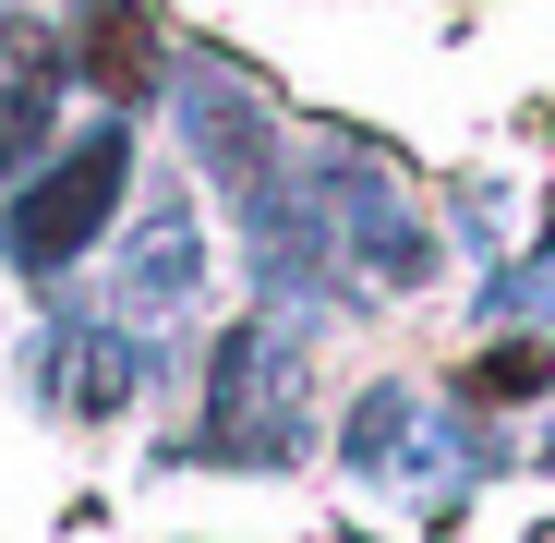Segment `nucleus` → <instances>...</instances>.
Instances as JSON below:
<instances>
[{
  "mask_svg": "<svg viewBox=\"0 0 555 543\" xmlns=\"http://www.w3.org/2000/svg\"><path fill=\"white\" fill-rule=\"evenodd\" d=\"M121 194H133V133H121V121H85L25 194L0 206V254H13L25 279H61V266L98 254V230L121 218Z\"/></svg>",
  "mask_w": 555,
  "mask_h": 543,
  "instance_id": "f257e3e1",
  "label": "nucleus"
},
{
  "mask_svg": "<svg viewBox=\"0 0 555 543\" xmlns=\"http://www.w3.org/2000/svg\"><path fill=\"white\" fill-rule=\"evenodd\" d=\"M206 290V230H194V194L181 181H157L133 242H121V314H181Z\"/></svg>",
  "mask_w": 555,
  "mask_h": 543,
  "instance_id": "f03ea898",
  "label": "nucleus"
},
{
  "mask_svg": "<svg viewBox=\"0 0 555 543\" xmlns=\"http://www.w3.org/2000/svg\"><path fill=\"white\" fill-rule=\"evenodd\" d=\"M543 375H555V350H543V338H507V350L472 362V399H519V387H543Z\"/></svg>",
  "mask_w": 555,
  "mask_h": 543,
  "instance_id": "7ed1b4c3",
  "label": "nucleus"
}]
</instances>
